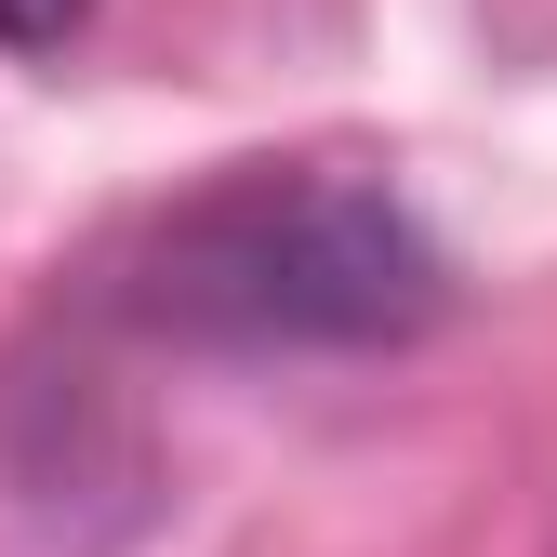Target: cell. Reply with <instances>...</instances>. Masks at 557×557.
<instances>
[{
  "instance_id": "cell-1",
  "label": "cell",
  "mask_w": 557,
  "mask_h": 557,
  "mask_svg": "<svg viewBox=\"0 0 557 557\" xmlns=\"http://www.w3.org/2000/svg\"><path fill=\"white\" fill-rule=\"evenodd\" d=\"M438 306V239L359 173H239L186 199L133 265V319L186 345H398Z\"/></svg>"
},
{
  "instance_id": "cell-2",
  "label": "cell",
  "mask_w": 557,
  "mask_h": 557,
  "mask_svg": "<svg viewBox=\"0 0 557 557\" xmlns=\"http://www.w3.org/2000/svg\"><path fill=\"white\" fill-rule=\"evenodd\" d=\"M94 0H0V53H66Z\"/></svg>"
}]
</instances>
